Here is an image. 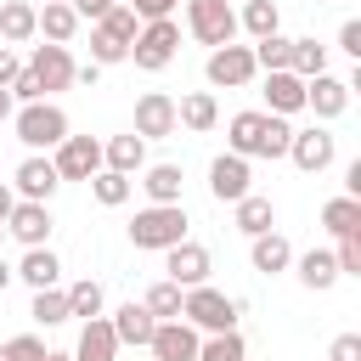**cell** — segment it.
Returning a JSON list of instances; mask_svg holds the SVG:
<instances>
[{
  "instance_id": "6da1fadb",
  "label": "cell",
  "mask_w": 361,
  "mask_h": 361,
  "mask_svg": "<svg viewBox=\"0 0 361 361\" xmlns=\"http://www.w3.org/2000/svg\"><path fill=\"white\" fill-rule=\"evenodd\" d=\"M288 118L276 113H231L226 124V141L237 158H288Z\"/></svg>"
},
{
  "instance_id": "7a4b0ae2",
  "label": "cell",
  "mask_w": 361,
  "mask_h": 361,
  "mask_svg": "<svg viewBox=\"0 0 361 361\" xmlns=\"http://www.w3.org/2000/svg\"><path fill=\"white\" fill-rule=\"evenodd\" d=\"M186 209L180 203H147L135 220H130V243L135 248H152V254H164V248H175L180 237H186Z\"/></svg>"
},
{
  "instance_id": "3957f363",
  "label": "cell",
  "mask_w": 361,
  "mask_h": 361,
  "mask_svg": "<svg viewBox=\"0 0 361 361\" xmlns=\"http://www.w3.org/2000/svg\"><path fill=\"white\" fill-rule=\"evenodd\" d=\"M175 51H180V23H175V17H152V23H141L135 39H130V62L147 68V73L169 68Z\"/></svg>"
},
{
  "instance_id": "277c9868",
  "label": "cell",
  "mask_w": 361,
  "mask_h": 361,
  "mask_svg": "<svg viewBox=\"0 0 361 361\" xmlns=\"http://www.w3.org/2000/svg\"><path fill=\"white\" fill-rule=\"evenodd\" d=\"M11 124H17V141L23 147H34V152H45V147H56L62 135H68V113L56 107V102H23L17 113H11Z\"/></svg>"
},
{
  "instance_id": "5b68a950",
  "label": "cell",
  "mask_w": 361,
  "mask_h": 361,
  "mask_svg": "<svg viewBox=\"0 0 361 361\" xmlns=\"http://www.w3.org/2000/svg\"><path fill=\"white\" fill-rule=\"evenodd\" d=\"M237 299H226L220 288H209V282H197V288H186V299H180V316L197 327V333H226V327H237Z\"/></svg>"
},
{
  "instance_id": "8992f818",
  "label": "cell",
  "mask_w": 361,
  "mask_h": 361,
  "mask_svg": "<svg viewBox=\"0 0 361 361\" xmlns=\"http://www.w3.org/2000/svg\"><path fill=\"white\" fill-rule=\"evenodd\" d=\"M186 28L197 45L214 51V45L237 39V11H231V0H186Z\"/></svg>"
},
{
  "instance_id": "52a82bcc",
  "label": "cell",
  "mask_w": 361,
  "mask_h": 361,
  "mask_svg": "<svg viewBox=\"0 0 361 361\" xmlns=\"http://www.w3.org/2000/svg\"><path fill=\"white\" fill-rule=\"evenodd\" d=\"M203 73H209L214 90H237V85H248L259 68H254V51H248V45H214L209 62H203Z\"/></svg>"
},
{
  "instance_id": "ba28073f",
  "label": "cell",
  "mask_w": 361,
  "mask_h": 361,
  "mask_svg": "<svg viewBox=\"0 0 361 361\" xmlns=\"http://www.w3.org/2000/svg\"><path fill=\"white\" fill-rule=\"evenodd\" d=\"M51 152H56L51 164H56L62 180H90L102 169V141H90V135H62Z\"/></svg>"
},
{
  "instance_id": "9c48e42d",
  "label": "cell",
  "mask_w": 361,
  "mask_h": 361,
  "mask_svg": "<svg viewBox=\"0 0 361 361\" xmlns=\"http://www.w3.org/2000/svg\"><path fill=\"white\" fill-rule=\"evenodd\" d=\"M147 350H152V361H197V327L186 316H169L152 327Z\"/></svg>"
},
{
  "instance_id": "30bf717a",
  "label": "cell",
  "mask_w": 361,
  "mask_h": 361,
  "mask_svg": "<svg viewBox=\"0 0 361 361\" xmlns=\"http://www.w3.org/2000/svg\"><path fill=\"white\" fill-rule=\"evenodd\" d=\"M288 158H293L305 175H322V169L338 158V141H333L322 124H310V130H293V135H288Z\"/></svg>"
},
{
  "instance_id": "8fae6325",
  "label": "cell",
  "mask_w": 361,
  "mask_h": 361,
  "mask_svg": "<svg viewBox=\"0 0 361 361\" xmlns=\"http://www.w3.org/2000/svg\"><path fill=\"white\" fill-rule=\"evenodd\" d=\"M73 68H79V62L68 56V45H51V39L34 45V56H28V73L39 79L45 96H51V90H68V85H73Z\"/></svg>"
},
{
  "instance_id": "7c38bea8",
  "label": "cell",
  "mask_w": 361,
  "mask_h": 361,
  "mask_svg": "<svg viewBox=\"0 0 361 361\" xmlns=\"http://www.w3.org/2000/svg\"><path fill=\"white\" fill-rule=\"evenodd\" d=\"M164 271H169L175 288H197V282H209V248L180 237L175 248H164Z\"/></svg>"
},
{
  "instance_id": "4fadbf2b",
  "label": "cell",
  "mask_w": 361,
  "mask_h": 361,
  "mask_svg": "<svg viewBox=\"0 0 361 361\" xmlns=\"http://www.w3.org/2000/svg\"><path fill=\"white\" fill-rule=\"evenodd\" d=\"M180 124H175V96H164V90H147L141 102H135V135L141 141H164V135H175Z\"/></svg>"
},
{
  "instance_id": "5bb4252c",
  "label": "cell",
  "mask_w": 361,
  "mask_h": 361,
  "mask_svg": "<svg viewBox=\"0 0 361 361\" xmlns=\"http://www.w3.org/2000/svg\"><path fill=\"white\" fill-rule=\"evenodd\" d=\"M56 186H62V175H56V164H51V158H39V152H34V158H23V164H17V175H11V192H17V197H28V203H51V192H56Z\"/></svg>"
},
{
  "instance_id": "9a60e30c",
  "label": "cell",
  "mask_w": 361,
  "mask_h": 361,
  "mask_svg": "<svg viewBox=\"0 0 361 361\" xmlns=\"http://www.w3.org/2000/svg\"><path fill=\"white\" fill-rule=\"evenodd\" d=\"M248 158H237V152H220L214 164H209V192H214V203H237V197H248Z\"/></svg>"
},
{
  "instance_id": "2e32d148",
  "label": "cell",
  "mask_w": 361,
  "mask_h": 361,
  "mask_svg": "<svg viewBox=\"0 0 361 361\" xmlns=\"http://www.w3.org/2000/svg\"><path fill=\"white\" fill-rule=\"evenodd\" d=\"M6 231H11L23 248H39V243H51V209H45V203L17 197V203H11V214H6Z\"/></svg>"
},
{
  "instance_id": "e0dca14e",
  "label": "cell",
  "mask_w": 361,
  "mask_h": 361,
  "mask_svg": "<svg viewBox=\"0 0 361 361\" xmlns=\"http://www.w3.org/2000/svg\"><path fill=\"white\" fill-rule=\"evenodd\" d=\"M305 107H310L316 118H338V113L350 107V85L333 79V73H316V79H305Z\"/></svg>"
},
{
  "instance_id": "ac0fdd59",
  "label": "cell",
  "mask_w": 361,
  "mask_h": 361,
  "mask_svg": "<svg viewBox=\"0 0 361 361\" xmlns=\"http://www.w3.org/2000/svg\"><path fill=\"white\" fill-rule=\"evenodd\" d=\"M299 107H305V79H299V73H288V68L265 73V113L288 118V113H299Z\"/></svg>"
},
{
  "instance_id": "d6986e66",
  "label": "cell",
  "mask_w": 361,
  "mask_h": 361,
  "mask_svg": "<svg viewBox=\"0 0 361 361\" xmlns=\"http://www.w3.org/2000/svg\"><path fill=\"white\" fill-rule=\"evenodd\" d=\"M102 169H118V175H141L147 169V141L130 130V135H113L102 147Z\"/></svg>"
},
{
  "instance_id": "ffe728a7",
  "label": "cell",
  "mask_w": 361,
  "mask_h": 361,
  "mask_svg": "<svg viewBox=\"0 0 361 361\" xmlns=\"http://www.w3.org/2000/svg\"><path fill=\"white\" fill-rule=\"evenodd\" d=\"M152 327H158V316L147 310V305H118V316H113V338L118 344H135V350H147V338H152Z\"/></svg>"
},
{
  "instance_id": "44dd1931",
  "label": "cell",
  "mask_w": 361,
  "mask_h": 361,
  "mask_svg": "<svg viewBox=\"0 0 361 361\" xmlns=\"http://www.w3.org/2000/svg\"><path fill=\"white\" fill-rule=\"evenodd\" d=\"M113 355H118L113 322H107V316H85V333H79V350H73V361H113Z\"/></svg>"
},
{
  "instance_id": "7402d4cb",
  "label": "cell",
  "mask_w": 361,
  "mask_h": 361,
  "mask_svg": "<svg viewBox=\"0 0 361 361\" xmlns=\"http://www.w3.org/2000/svg\"><path fill=\"white\" fill-rule=\"evenodd\" d=\"M34 28H39L51 45H68V39L79 34V11H73L68 0H45V11H34Z\"/></svg>"
},
{
  "instance_id": "603a6c76",
  "label": "cell",
  "mask_w": 361,
  "mask_h": 361,
  "mask_svg": "<svg viewBox=\"0 0 361 361\" xmlns=\"http://www.w3.org/2000/svg\"><path fill=\"white\" fill-rule=\"evenodd\" d=\"M248 259H254V271H259V276H276V271H288V265H293V248H288V237H282V231H259V237H254V248H248Z\"/></svg>"
},
{
  "instance_id": "cb8c5ba5",
  "label": "cell",
  "mask_w": 361,
  "mask_h": 361,
  "mask_svg": "<svg viewBox=\"0 0 361 361\" xmlns=\"http://www.w3.org/2000/svg\"><path fill=\"white\" fill-rule=\"evenodd\" d=\"M11 276H23L28 288H56V276H62V259L51 254V243H39V248H28V254H23V265H17Z\"/></svg>"
},
{
  "instance_id": "d4e9b609",
  "label": "cell",
  "mask_w": 361,
  "mask_h": 361,
  "mask_svg": "<svg viewBox=\"0 0 361 361\" xmlns=\"http://www.w3.org/2000/svg\"><path fill=\"white\" fill-rule=\"evenodd\" d=\"M299 282H305L310 293H327V288L338 282V259H333V248H310V254H299Z\"/></svg>"
},
{
  "instance_id": "484cf974",
  "label": "cell",
  "mask_w": 361,
  "mask_h": 361,
  "mask_svg": "<svg viewBox=\"0 0 361 361\" xmlns=\"http://www.w3.org/2000/svg\"><path fill=\"white\" fill-rule=\"evenodd\" d=\"M39 28H34V6L28 0H0V39L6 45H23V39H34Z\"/></svg>"
},
{
  "instance_id": "4316f807",
  "label": "cell",
  "mask_w": 361,
  "mask_h": 361,
  "mask_svg": "<svg viewBox=\"0 0 361 361\" xmlns=\"http://www.w3.org/2000/svg\"><path fill=\"white\" fill-rule=\"evenodd\" d=\"M214 118H220V102L209 90H192L175 102V124H186V130H214Z\"/></svg>"
},
{
  "instance_id": "83f0119b",
  "label": "cell",
  "mask_w": 361,
  "mask_h": 361,
  "mask_svg": "<svg viewBox=\"0 0 361 361\" xmlns=\"http://www.w3.org/2000/svg\"><path fill=\"white\" fill-rule=\"evenodd\" d=\"M231 209H237V231H243V237H259V231L276 226V203H271V197H254V192H248V197H237Z\"/></svg>"
},
{
  "instance_id": "f1b7e54d",
  "label": "cell",
  "mask_w": 361,
  "mask_h": 361,
  "mask_svg": "<svg viewBox=\"0 0 361 361\" xmlns=\"http://www.w3.org/2000/svg\"><path fill=\"white\" fill-rule=\"evenodd\" d=\"M141 192L152 203H180V164H152L141 169Z\"/></svg>"
},
{
  "instance_id": "f546056e",
  "label": "cell",
  "mask_w": 361,
  "mask_h": 361,
  "mask_svg": "<svg viewBox=\"0 0 361 361\" xmlns=\"http://www.w3.org/2000/svg\"><path fill=\"white\" fill-rule=\"evenodd\" d=\"M322 226L333 231V237H350V231H361V197H327L322 203Z\"/></svg>"
},
{
  "instance_id": "4dcf8cb0",
  "label": "cell",
  "mask_w": 361,
  "mask_h": 361,
  "mask_svg": "<svg viewBox=\"0 0 361 361\" xmlns=\"http://www.w3.org/2000/svg\"><path fill=\"white\" fill-rule=\"evenodd\" d=\"M237 28H248L254 39L276 34V28H282V11H276V0H243V17H237Z\"/></svg>"
},
{
  "instance_id": "1f68e13d",
  "label": "cell",
  "mask_w": 361,
  "mask_h": 361,
  "mask_svg": "<svg viewBox=\"0 0 361 361\" xmlns=\"http://www.w3.org/2000/svg\"><path fill=\"white\" fill-rule=\"evenodd\" d=\"M197 361H248V350H243V333H237V327H226V333H209V338H197Z\"/></svg>"
},
{
  "instance_id": "d6a6232c",
  "label": "cell",
  "mask_w": 361,
  "mask_h": 361,
  "mask_svg": "<svg viewBox=\"0 0 361 361\" xmlns=\"http://www.w3.org/2000/svg\"><path fill=\"white\" fill-rule=\"evenodd\" d=\"M96 28H102L107 39H118V45L130 51V39H135V28H141V17H135L130 6H118V0H113V6H107V11L96 17Z\"/></svg>"
},
{
  "instance_id": "836d02e7",
  "label": "cell",
  "mask_w": 361,
  "mask_h": 361,
  "mask_svg": "<svg viewBox=\"0 0 361 361\" xmlns=\"http://www.w3.org/2000/svg\"><path fill=\"white\" fill-rule=\"evenodd\" d=\"M90 197H96L102 209L130 203V175H118V169H96V175H90Z\"/></svg>"
},
{
  "instance_id": "e575fe53",
  "label": "cell",
  "mask_w": 361,
  "mask_h": 361,
  "mask_svg": "<svg viewBox=\"0 0 361 361\" xmlns=\"http://www.w3.org/2000/svg\"><path fill=\"white\" fill-rule=\"evenodd\" d=\"M248 51H254V68H265V73H276V68H288V56H293V39H282V28H276V34H265V39H254Z\"/></svg>"
},
{
  "instance_id": "d590c367",
  "label": "cell",
  "mask_w": 361,
  "mask_h": 361,
  "mask_svg": "<svg viewBox=\"0 0 361 361\" xmlns=\"http://www.w3.org/2000/svg\"><path fill=\"white\" fill-rule=\"evenodd\" d=\"M288 73H299V79H316V73H327V45H316V39H293Z\"/></svg>"
},
{
  "instance_id": "8d00e7d4",
  "label": "cell",
  "mask_w": 361,
  "mask_h": 361,
  "mask_svg": "<svg viewBox=\"0 0 361 361\" xmlns=\"http://www.w3.org/2000/svg\"><path fill=\"white\" fill-rule=\"evenodd\" d=\"M28 316H34L39 327H62V322H68V293H56V288H34Z\"/></svg>"
},
{
  "instance_id": "74e56055",
  "label": "cell",
  "mask_w": 361,
  "mask_h": 361,
  "mask_svg": "<svg viewBox=\"0 0 361 361\" xmlns=\"http://www.w3.org/2000/svg\"><path fill=\"white\" fill-rule=\"evenodd\" d=\"M180 299H186V288H175V282L164 276V282H152V288H147V299H141V305H147L158 322H169V316H180Z\"/></svg>"
},
{
  "instance_id": "f35d334b",
  "label": "cell",
  "mask_w": 361,
  "mask_h": 361,
  "mask_svg": "<svg viewBox=\"0 0 361 361\" xmlns=\"http://www.w3.org/2000/svg\"><path fill=\"white\" fill-rule=\"evenodd\" d=\"M68 316H102V282H73L68 288Z\"/></svg>"
},
{
  "instance_id": "ab89813d",
  "label": "cell",
  "mask_w": 361,
  "mask_h": 361,
  "mask_svg": "<svg viewBox=\"0 0 361 361\" xmlns=\"http://www.w3.org/2000/svg\"><path fill=\"white\" fill-rule=\"evenodd\" d=\"M39 355H45V338H34V333H17L0 344V361H39Z\"/></svg>"
},
{
  "instance_id": "60d3db41",
  "label": "cell",
  "mask_w": 361,
  "mask_h": 361,
  "mask_svg": "<svg viewBox=\"0 0 361 361\" xmlns=\"http://www.w3.org/2000/svg\"><path fill=\"white\" fill-rule=\"evenodd\" d=\"M90 62H96V68H107V62H130V51H124L118 39H107L102 28H90Z\"/></svg>"
},
{
  "instance_id": "b9f144b4",
  "label": "cell",
  "mask_w": 361,
  "mask_h": 361,
  "mask_svg": "<svg viewBox=\"0 0 361 361\" xmlns=\"http://www.w3.org/2000/svg\"><path fill=\"white\" fill-rule=\"evenodd\" d=\"M333 259H338V276H361V231H350V237H338V248H333Z\"/></svg>"
},
{
  "instance_id": "7bdbcfd3",
  "label": "cell",
  "mask_w": 361,
  "mask_h": 361,
  "mask_svg": "<svg viewBox=\"0 0 361 361\" xmlns=\"http://www.w3.org/2000/svg\"><path fill=\"white\" fill-rule=\"evenodd\" d=\"M327 361H361V333H338L333 350H327Z\"/></svg>"
},
{
  "instance_id": "ee69618b",
  "label": "cell",
  "mask_w": 361,
  "mask_h": 361,
  "mask_svg": "<svg viewBox=\"0 0 361 361\" xmlns=\"http://www.w3.org/2000/svg\"><path fill=\"white\" fill-rule=\"evenodd\" d=\"M338 51H350V56L361 62V23H355V17H350V23L338 28Z\"/></svg>"
},
{
  "instance_id": "f6af8a7d",
  "label": "cell",
  "mask_w": 361,
  "mask_h": 361,
  "mask_svg": "<svg viewBox=\"0 0 361 361\" xmlns=\"http://www.w3.org/2000/svg\"><path fill=\"white\" fill-rule=\"evenodd\" d=\"M130 11H135L141 23H152V17H169V11H175V0H135Z\"/></svg>"
},
{
  "instance_id": "bcb514c9",
  "label": "cell",
  "mask_w": 361,
  "mask_h": 361,
  "mask_svg": "<svg viewBox=\"0 0 361 361\" xmlns=\"http://www.w3.org/2000/svg\"><path fill=\"white\" fill-rule=\"evenodd\" d=\"M17 68H23V62H17V51H11V45H0V90L17 79Z\"/></svg>"
},
{
  "instance_id": "7dc6e473",
  "label": "cell",
  "mask_w": 361,
  "mask_h": 361,
  "mask_svg": "<svg viewBox=\"0 0 361 361\" xmlns=\"http://www.w3.org/2000/svg\"><path fill=\"white\" fill-rule=\"evenodd\" d=\"M68 6H73V11H79V23H85V17H90V23H96V17H102V11H107V6H113V0H68Z\"/></svg>"
},
{
  "instance_id": "c3c4849f",
  "label": "cell",
  "mask_w": 361,
  "mask_h": 361,
  "mask_svg": "<svg viewBox=\"0 0 361 361\" xmlns=\"http://www.w3.org/2000/svg\"><path fill=\"white\" fill-rule=\"evenodd\" d=\"M344 192H350V197H361V158L344 169Z\"/></svg>"
},
{
  "instance_id": "681fc988",
  "label": "cell",
  "mask_w": 361,
  "mask_h": 361,
  "mask_svg": "<svg viewBox=\"0 0 361 361\" xmlns=\"http://www.w3.org/2000/svg\"><path fill=\"white\" fill-rule=\"evenodd\" d=\"M11 203H17V192H11L6 180H0V226H6V214H11Z\"/></svg>"
},
{
  "instance_id": "f907efd6",
  "label": "cell",
  "mask_w": 361,
  "mask_h": 361,
  "mask_svg": "<svg viewBox=\"0 0 361 361\" xmlns=\"http://www.w3.org/2000/svg\"><path fill=\"white\" fill-rule=\"evenodd\" d=\"M11 118V90H0V124Z\"/></svg>"
},
{
  "instance_id": "816d5d0a",
  "label": "cell",
  "mask_w": 361,
  "mask_h": 361,
  "mask_svg": "<svg viewBox=\"0 0 361 361\" xmlns=\"http://www.w3.org/2000/svg\"><path fill=\"white\" fill-rule=\"evenodd\" d=\"M39 361H73V355H62V350H45V355H39Z\"/></svg>"
},
{
  "instance_id": "f5cc1de1",
  "label": "cell",
  "mask_w": 361,
  "mask_h": 361,
  "mask_svg": "<svg viewBox=\"0 0 361 361\" xmlns=\"http://www.w3.org/2000/svg\"><path fill=\"white\" fill-rule=\"evenodd\" d=\"M6 282H11V265H6V259H0V293H6Z\"/></svg>"
},
{
  "instance_id": "db71d44e",
  "label": "cell",
  "mask_w": 361,
  "mask_h": 361,
  "mask_svg": "<svg viewBox=\"0 0 361 361\" xmlns=\"http://www.w3.org/2000/svg\"><path fill=\"white\" fill-rule=\"evenodd\" d=\"M0 237H6V226H0Z\"/></svg>"
},
{
  "instance_id": "11a10c76",
  "label": "cell",
  "mask_w": 361,
  "mask_h": 361,
  "mask_svg": "<svg viewBox=\"0 0 361 361\" xmlns=\"http://www.w3.org/2000/svg\"><path fill=\"white\" fill-rule=\"evenodd\" d=\"M316 6H322V0H316Z\"/></svg>"
}]
</instances>
